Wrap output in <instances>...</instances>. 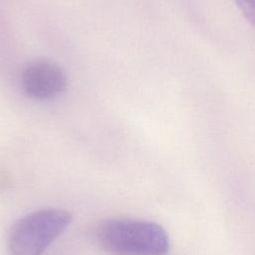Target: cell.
<instances>
[{
  "label": "cell",
  "instance_id": "cell-3",
  "mask_svg": "<svg viewBox=\"0 0 255 255\" xmlns=\"http://www.w3.org/2000/svg\"><path fill=\"white\" fill-rule=\"evenodd\" d=\"M21 86L28 97L47 101L57 98L65 91L67 77L57 63L47 59H37L27 63L23 68Z\"/></svg>",
  "mask_w": 255,
  "mask_h": 255
},
{
  "label": "cell",
  "instance_id": "cell-2",
  "mask_svg": "<svg viewBox=\"0 0 255 255\" xmlns=\"http://www.w3.org/2000/svg\"><path fill=\"white\" fill-rule=\"evenodd\" d=\"M71 221L72 214L61 208L39 209L25 215L10 230V255H43Z\"/></svg>",
  "mask_w": 255,
  "mask_h": 255
},
{
  "label": "cell",
  "instance_id": "cell-1",
  "mask_svg": "<svg viewBox=\"0 0 255 255\" xmlns=\"http://www.w3.org/2000/svg\"><path fill=\"white\" fill-rule=\"evenodd\" d=\"M95 236L104 250L116 255H165L169 249L163 227L145 220L107 219Z\"/></svg>",
  "mask_w": 255,
  "mask_h": 255
},
{
  "label": "cell",
  "instance_id": "cell-4",
  "mask_svg": "<svg viewBox=\"0 0 255 255\" xmlns=\"http://www.w3.org/2000/svg\"><path fill=\"white\" fill-rule=\"evenodd\" d=\"M244 18L255 26V0H233Z\"/></svg>",
  "mask_w": 255,
  "mask_h": 255
}]
</instances>
